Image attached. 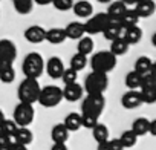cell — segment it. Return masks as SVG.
I'll list each match as a JSON object with an SVG mask.
<instances>
[{
    "instance_id": "cell-22",
    "label": "cell",
    "mask_w": 156,
    "mask_h": 150,
    "mask_svg": "<svg viewBox=\"0 0 156 150\" xmlns=\"http://www.w3.org/2000/svg\"><path fill=\"white\" fill-rule=\"evenodd\" d=\"M44 40H48L51 45H61L66 40V34L63 28H52L46 31Z\"/></svg>"
},
{
    "instance_id": "cell-8",
    "label": "cell",
    "mask_w": 156,
    "mask_h": 150,
    "mask_svg": "<svg viewBox=\"0 0 156 150\" xmlns=\"http://www.w3.org/2000/svg\"><path fill=\"white\" fill-rule=\"evenodd\" d=\"M16 58H17V48L14 41L8 38H2L0 40V69L12 66Z\"/></svg>"
},
{
    "instance_id": "cell-41",
    "label": "cell",
    "mask_w": 156,
    "mask_h": 150,
    "mask_svg": "<svg viewBox=\"0 0 156 150\" xmlns=\"http://www.w3.org/2000/svg\"><path fill=\"white\" fill-rule=\"evenodd\" d=\"M107 142H109L110 150H124V147H122V144L119 142L118 138H115V139H109Z\"/></svg>"
},
{
    "instance_id": "cell-18",
    "label": "cell",
    "mask_w": 156,
    "mask_h": 150,
    "mask_svg": "<svg viewBox=\"0 0 156 150\" xmlns=\"http://www.w3.org/2000/svg\"><path fill=\"white\" fill-rule=\"evenodd\" d=\"M51 138L54 141V144H66L67 138H69V132L67 129L63 126V123L55 124L51 130Z\"/></svg>"
},
{
    "instance_id": "cell-40",
    "label": "cell",
    "mask_w": 156,
    "mask_h": 150,
    "mask_svg": "<svg viewBox=\"0 0 156 150\" xmlns=\"http://www.w3.org/2000/svg\"><path fill=\"white\" fill-rule=\"evenodd\" d=\"M11 142H14L12 138H8L6 135H3L2 132H0V150H6V147H8Z\"/></svg>"
},
{
    "instance_id": "cell-31",
    "label": "cell",
    "mask_w": 156,
    "mask_h": 150,
    "mask_svg": "<svg viewBox=\"0 0 156 150\" xmlns=\"http://www.w3.org/2000/svg\"><path fill=\"white\" fill-rule=\"evenodd\" d=\"M12 5H14V9L22 16L29 14L32 11V8H34L32 0H12Z\"/></svg>"
},
{
    "instance_id": "cell-29",
    "label": "cell",
    "mask_w": 156,
    "mask_h": 150,
    "mask_svg": "<svg viewBox=\"0 0 156 150\" xmlns=\"http://www.w3.org/2000/svg\"><path fill=\"white\" fill-rule=\"evenodd\" d=\"M94 51V40L90 37H81L76 43V54H81V55H89Z\"/></svg>"
},
{
    "instance_id": "cell-12",
    "label": "cell",
    "mask_w": 156,
    "mask_h": 150,
    "mask_svg": "<svg viewBox=\"0 0 156 150\" xmlns=\"http://www.w3.org/2000/svg\"><path fill=\"white\" fill-rule=\"evenodd\" d=\"M156 6H154V2L153 0H139V2L135 3V8L133 11L138 14L139 19H147L150 16H153Z\"/></svg>"
},
{
    "instance_id": "cell-27",
    "label": "cell",
    "mask_w": 156,
    "mask_h": 150,
    "mask_svg": "<svg viewBox=\"0 0 156 150\" xmlns=\"http://www.w3.org/2000/svg\"><path fill=\"white\" fill-rule=\"evenodd\" d=\"M129 51V45L126 43V40L122 38V37H118L116 40H113L112 43H110V54L112 55H115V57H121V55H124L126 52Z\"/></svg>"
},
{
    "instance_id": "cell-48",
    "label": "cell",
    "mask_w": 156,
    "mask_h": 150,
    "mask_svg": "<svg viewBox=\"0 0 156 150\" xmlns=\"http://www.w3.org/2000/svg\"><path fill=\"white\" fill-rule=\"evenodd\" d=\"M5 120H6V118H5V113H3V110H2V109H0V124H2Z\"/></svg>"
},
{
    "instance_id": "cell-10",
    "label": "cell",
    "mask_w": 156,
    "mask_h": 150,
    "mask_svg": "<svg viewBox=\"0 0 156 150\" xmlns=\"http://www.w3.org/2000/svg\"><path fill=\"white\" fill-rule=\"evenodd\" d=\"M44 67H46L48 75H49L51 78H54V80L61 78V75H63V72H64V69H66L64 64H63V60L58 58V57H51V58L46 61Z\"/></svg>"
},
{
    "instance_id": "cell-25",
    "label": "cell",
    "mask_w": 156,
    "mask_h": 150,
    "mask_svg": "<svg viewBox=\"0 0 156 150\" xmlns=\"http://www.w3.org/2000/svg\"><path fill=\"white\" fill-rule=\"evenodd\" d=\"M142 37V29L139 26H133V28H129V29H124V35L122 38L126 40V43L130 46V45H136L139 43Z\"/></svg>"
},
{
    "instance_id": "cell-20",
    "label": "cell",
    "mask_w": 156,
    "mask_h": 150,
    "mask_svg": "<svg viewBox=\"0 0 156 150\" xmlns=\"http://www.w3.org/2000/svg\"><path fill=\"white\" fill-rule=\"evenodd\" d=\"M153 67H154V64H153V61L148 58V57H139L136 61H135V72H138L139 75H147V73H150L151 70H153Z\"/></svg>"
},
{
    "instance_id": "cell-7",
    "label": "cell",
    "mask_w": 156,
    "mask_h": 150,
    "mask_svg": "<svg viewBox=\"0 0 156 150\" xmlns=\"http://www.w3.org/2000/svg\"><path fill=\"white\" fill-rule=\"evenodd\" d=\"M35 116V110L32 104H26V103H19L14 109V123L19 127H28Z\"/></svg>"
},
{
    "instance_id": "cell-5",
    "label": "cell",
    "mask_w": 156,
    "mask_h": 150,
    "mask_svg": "<svg viewBox=\"0 0 156 150\" xmlns=\"http://www.w3.org/2000/svg\"><path fill=\"white\" fill-rule=\"evenodd\" d=\"M107 86H109L107 75L100 73V72H90L86 77V81H84V91H86L87 95H90V94L103 95L104 91L107 89Z\"/></svg>"
},
{
    "instance_id": "cell-24",
    "label": "cell",
    "mask_w": 156,
    "mask_h": 150,
    "mask_svg": "<svg viewBox=\"0 0 156 150\" xmlns=\"http://www.w3.org/2000/svg\"><path fill=\"white\" fill-rule=\"evenodd\" d=\"M63 126L67 129V132H76L78 129L81 127V115H80V113H75V112L69 113V115L64 118Z\"/></svg>"
},
{
    "instance_id": "cell-35",
    "label": "cell",
    "mask_w": 156,
    "mask_h": 150,
    "mask_svg": "<svg viewBox=\"0 0 156 150\" xmlns=\"http://www.w3.org/2000/svg\"><path fill=\"white\" fill-rule=\"evenodd\" d=\"M0 80L2 83H12L16 80V70L12 66H8V67H2L0 69Z\"/></svg>"
},
{
    "instance_id": "cell-37",
    "label": "cell",
    "mask_w": 156,
    "mask_h": 150,
    "mask_svg": "<svg viewBox=\"0 0 156 150\" xmlns=\"http://www.w3.org/2000/svg\"><path fill=\"white\" fill-rule=\"evenodd\" d=\"M76 78H78V72H75V70L70 69V67L64 69V72H63V75H61V80H63L64 86L76 83Z\"/></svg>"
},
{
    "instance_id": "cell-42",
    "label": "cell",
    "mask_w": 156,
    "mask_h": 150,
    "mask_svg": "<svg viewBox=\"0 0 156 150\" xmlns=\"http://www.w3.org/2000/svg\"><path fill=\"white\" fill-rule=\"evenodd\" d=\"M6 150H28V147L26 145H22V144H17V142H11L6 147Z\"/></svg>"
},
{
    "instance_id": "cell-13",
    "label": "cell",
    "mask_w": 156,
    "mask_h": 150,
    "mask_svg": "<svg viewBox=\"0 0 156 150\" xmlns=\"http://www.w3.org/2000/svg\"><path fill=\"white\" fill-rule=\"evenodd\" d=\"M44 35H46V29L41 28L40 25L29 26V28L25 31V38H26L29 43H34V45L44 41Z\"/></svg>"
},
{
    "instance_id": "cell-3",
    "label": "cell",
    "mask_w": 156,
    "mask_h": 150,
    "mask_svg": "<svg viewBox=\"0 0 156 150\" xmlns=\"http://www.w3.org/2000/svg\"><path fill=\"white\" fill-rule=\"evenodd\" d=\"M40 84L38 80H32V78H25L20 86H19V100L20 103H26V104H34L38 100V94H40Z\"/></svg>"
},
{
    "instance_id": "cell-34",
    "label": "cell",
    "mask_w": 156,
    "mask_h": 150,
    "mask_svg": "<svg viewBox=\"0 0 156 150\" xmlns=\"http://www.w3.org/2000/svg\"><path fill=\"white\" fill-rule=\"evenodd\" d=\"M19 126L12 121V120H5L2 124H0V132H2L3 135H6L8 138H12L17 132Z\"/></svg>"
},
{
    "instance_id": "cell-49",
    "label": "cell",
    "mask_w": 156,
    "mask_h": 150,
    "mask_svg": "<svg viewBox=\"0 0 156 150\" xmlns=\"http://www.w3.org/2000/svg\"><path fill=\"white\" fill-rule=\"evenodd\" d=\"M97 2H100V3H109V2H112V0H97Z\"/></svg>"
},
{
    "instance_id": "cell-23",
    "label": "cell",
    "mask_w": 156,
    "mask_h": 150,
    "mask_svg": "<svg viewBox=\"0 0 156 150\" xmlns=\"http://www.w3.org/2000/svg\"><path fill=\"white\" fill-rule=\"evenodd\" d=\"M127 11V6L124 5V3H121L119 0H116V2H113V3H110V6L107 8V17L110 19V20H118L119 22V19H121V16L124 14Z\"/></svg>"
},
{
    "instance_id": "cell-26",
    "label": "cell",
    "mask_w": 156,
    "mask_h": 150,
    "mask_svg": "<svg viewBox=\"0 0 156 150\" xmlns=\"http://www.w3.org/2000/svg\"><path fill=\"white\" fill-rule=\"evenodd\" d=\"M148 127H150V120H147V118H138V120L133 121L130 130L139 138V136H144V135L148 133Z\"/></svg>"
},
{
    "instance_id": "cell-15",
    "label": "cell",
    "mask_w": 156,
    "mask_h": 150,
    "mask_svg": "<svg viewBox=\"0 0 156 150\" xmlns=\"http://www.w3.org/2000/svg\"><path fill=\"white\" fill-rule=\"evenodd\" d=\"M121 104H122L124 109H129V110L139 107L142 104L141 97H139V91H129V92H126L122 95V98H121Z\"/></svg>"
},
{
    "instance_id": "cell-43",
    "label": "cell",
    "mask_w": 156,
    "mask_h": 150,
    "mask_svg": "<svg viewBox=\"0 0 156 150\" xmlns=\"http://www.w3.org/2000/svg\"><path fill=\"white\" fill-rule=\"evenodd\" d=\"M148 133L150 135H156V120H150V127H148Z\"/></svg>"
},
{
    "instance_id": "cell-16",
    "label": "cell",
    "mask_w": 156,
    "mask_h": 150,
    "mask_svg": "<svg viewBox=\"0 0 156 150\" xmlns=\"http://www.w3.org/2000/svg\"><path fill=\"white\" fill-rule=\"evenodd\" d=\"M64 34H66V38H70V40H80L81 37H84L86 31H84V23H80V22H70L66 28H64Z\"/></svg>"
},
{
    "instance_id": "cell-4",
    "label": "cell",
    "mask_w": 156,
    "mask_h": 150,
    "mask_svg": "<svg viewBox=\"0 0 156 150\" xmlns=\"http://www.w3.org/2000/svg\"><path fill=\"white\" fill-rule=\"evenodd\" d=\"M104 106H106L104 95H98V94L86 95L81 103V115H90V116L100 118V115L104 110Z\"/></svg>"
},
{
    "instance_id": "cell-44",
    "label": "cell",
    "mask_w": 156,
    "mask_h": 150,
    "mask_svg": "<svg viewBox=\"0 0 156 150\" xmlns=\"http://www.w3.org/2000/svg\"><path fill=\"white\" fill-rule=\"evenodd\" d=\"M51 150H69V148H67L66 144H54L51 147Z\"/></svg>"
},
{
    "instance_id": "cell-17",
    "label": "cell",
    "mask_w": 156,
    "mask_h": 150,
    "mask_svg": "<svg viewBox=\"0 0 156 150\" xmlns=\"http://www.w3.org/2000/svg\"><path fill=\"white\" fill-rule=\"evenodd\" d=\"M72 9H73L75 16L80 17V19H89L94 14V6H92L90 2H87V0H80V2L73 3Z\"/></svg>"
},
{
    "instance_id": "cell-30",
    "label": "cell",
    "mask_w": 156,
    "mask_h": 150,
    "mask_svg": "<svg viewBox=\"0 0 156 150\" xmlns=\"http://www.w3.org/2000/svg\"><path fill=\"white\" fill-rule=\"evenodd\" d=\"M142 83V75H139L135 70H130L126 75V86L129 88V91H136L138 88H141Z\"/></svg>"
},
{
    "instance_id": "cell-36",
    "label": "cell",
    "mask_w": 156,
    "mask_h": 150,
    "mask_svg": "<svg viewBox=\"0 0 156 150\" xmlns=\"http://www.w3.org/2000/svg\"><path fill=\"white\" fill-rule=\"evenodd\" d=\"M139 97H141L142 103L153 104L156 101V88H153V89H141L139 91Z\"/></svg>"
},
{
    "instance_id": "cell-46",
    "label": "cell",
    "mask_w": 156,
    "mask_h": 150,
    "mask_svg": "<svg viewBox=\"0 0 156 150\" xmlns=\"http://www.w3.org/2000/svg\"><path fill=\"white\" fill-rule=\"evenodd\" d=\"M97 150H110V147H109V142L106 141V142H101V144H98V148Z\"/></svg>"
},
{
    "instance_id": "cell-21",
    "label": "cell",
    "mask_w": 156,
    "mask_h": 150,
    "mask_svg": "<svg viewBox=\"0 0 156 150\" xmlns=\"http://www.w3.org/2000/svg\"><path fill=\"white\" fill-rule=\"evenodd\" d=\"M138 23H139V17H138V14L133 9H127L119 19V25H121L122 29H129V28L138 26Z\"/></svg>"
},
{
    "instance_id": "cell-14",
    "label": "cell",
    "mask_w": 156,
    "mask_h": 150,
    "mask_svg": "<svg viewBox=\"0 0 156 150\" xmlns=\"http://www.w3.org/2000/svg\"><path fill=\"white\" fill-rule=\"evenodd\" d=\"M122 31H124V29L121 28V25H119L118 20H110V19H109V23H107V26L104 28V31H103L101 34L104 35L106 40L113 41V40H116L118 37H122Z\"/></svg>"
},
{
    "instance_id": "cell-9",
    "label": "cell",
    "mask_w": 156,
    "mask_h": 150,
    "mask_svg": "<svg viewBox=\"0 0 156 150\" xmlns=\"http://www.w3.org/2000/svg\"><path fill=\"white\" fill-rule=\"evenodd\" d=\"M107 23H109L107 14L106 12H98V14L89 17V20L84 23V31H86V34L97 35V34H101L104 31Z\"/></svg>"
},
{
    "instance_id": "cell-6",
    "label": "cell",
    "mask_w": 156,
    "mask_h": 150,
    "mask_svg": "<svg viewBox=\"0 0 156 150\" xmlns=\"http://www.w3.org/2000/svg\"><path fill=\"white\" fill-rule=\"evenodd\" d=\"M61 100H63L61 89L58 86L49 84V86H44L40 89L37 103H40L43 107H55L61 103Z\"/></svg>"
},
{
    "instance_id": "cell-28",
    "label": "cell",
    "mask_w": 156,
    "mask_h": 150,
    "mask_svg": "<svg viewBox=\"0 0 156 150\" xmlns=\"http://www.w3.org/2000/svg\"><path fill=\"white\" fill-rule=\"evenodd\" d=\"M92 136H94V139H95L98 144L109 141V129H107V126L98 123V124L92 129Z\"/></svg>"
},
{
    "instance_id": "cell-1",
    "label": "cell",
    "mask_w": 156,
    "mask_h": 150,
    "mask_svg": "<svg viewBox=\"0 0 156 150\" xmlns=\"http://www.w3.org/2000/svg\"><path fill=\"white\" fill-rule=\"evenodd\" d=\"M22 70L25 73L26 78H32V80H37L40 75L43 73L44 70V60L43 57L38 54V52H31L25 57L23 60V66H22Z\"/></svg>"
},
{
    "instance_id": "cell-2",
    "label": "cell",
    "mask_w": 156,
    "mask_h": 150,
    "mask_svg": "<svg viewBox=\"0 0 156 150\" xmlns=\"http://www.w3.org/2000/svg\"><path fill=\"white\" fill-rule=\"evenodd\" d=\"M116 66V57L112 55L109 51H100L92 55L90 58V67L92 72H100V73H109L113 70Z\"/></svg>"
},
{
    "instance_id": "cell-45",
    "label": "cell",
    "mask_w": 156,
    "mask_h": 150,
    "mask_svg": "<svg viewBox=\"0 0 156 150\" xmlns=\"http://www.w3.org/2000/svg\"><path fill=\"white\" fill-rule=\"evenodd\" d=\"M34 3L40 5V6H46V5H51L52 3V0H32Z\"/></svg>"
},
{
    "instance_id": "cell-32",
    "label": "cell",
    "mask_w": 156,
    "mask_h": 150,
    "mask_svg": "<svg viewBox=\"0 0 156 150\" xmlns=\"http://www.w3.org/2000/svg\"><path fill=\"white\" fill-rule=\"evenodd\" d=\"M118 139H119V142L122 144L124 148H132V147L136 144L138 136H136L132 130H126V132H122V135H121Z\"/></svg>"
},
{
    "instance_id": "cell-38",
    "label": "cell",
    "mask_w": 156,
    "mask_h": 150,
    "mask_svg": "<svg viewBox=\"0 0 156 150\" xmlns=\"http://www.w3.org/2000/svg\"><path fill=\"white\" fill-rule=\"evenodd\" d=\"M52 5L58 11H69L73 6V0H52Z\"/></svg>"
},
{
    "instance_id": "cell-19",
    "label": "cell",
    "mask_w": 156,
    "mask_h": 150,
    "mask_svg": "<svg viewBox=\"0 0 156 150\" xmlns=\"http://www.w3.org/2000/svg\"><path fill=\"white\" fill-rule=\"evenodd\" d=\"M12 139H14V142L28 147V145L34 141V135H32V132H31L28 127H19L17 132H16V135L12 136Z\"/></svg>"
},
{
    "instance_id": "cell-50",
    "label": "cell",
    "mask_w": 156,
    "mask_h": 150,
    "mask_svg": "<svg viewBox=\"0 0 156 150\" xmlns=\"http://www.w3.org/2000/svg\"><path fill=\"white\" fill-rule=\"evenodd\" d=\"M135 2H139V0H135Z\"/></svg>"
},
{
    "instance_id": "cell-47",
    "label": "cell",
    "mask_w": 156,
    "mask_h": 150,
    "mask_svg": "<svg viewBox=\"0 0 156 150\" xmlns=\"http://www.w3.org/2000/svg\"><path fill=\"white\" fill-rule=\"evenodd\" d=\"M119 2H121V3H124L126 6H127V5H135V3H136L135 0H119Z\"/></svg>"
},
{
    "instance_id": "cell-11",
    "label": "cell",
    "mask_w": 156,
    "mask_h": 150,
    "mask_svg": "<svg viewBox=\"0 0 156 150\" xmlns=\"http://www.w3.org/2000/svg\"><path fill=\"white\" fill-rule=\"evenodd\" d=\"M61 94H63V100H66L69 103H75L78 100H81V97H83V86H80L78 83L67 84V86H64V89H61Z\"/></svg>"
},
{
    "instance_id": "cell-39",
    "label": "cell",
    "mask_w": 156,
    "mask_h": 150,
    "mask_svg": "<svg viewBox=\"0 0 156 150\" xmlns=\"http://www.w3.org/2000/svg\"><path fill=\"white\" fill-rule=\"evenodd\" d=\"M97 124H98V118L90 116V115H81V126H83V127L92 130Z\"/></svg>"
},
{
    "instance_id": "cell-33",
    "label": "cell",
    "mask_w": 156,
    "mask_h": 150,
    "mask_svg": "<svg viewBox=\"0 0 156 150\" xmlns=\"http://www.w3.org/2000/svg\"><path fill=\"white\" fill-rule=\"evenodd\" d=\"M87 64V58L81 54H75L72 58H70V69H73L75 72H80L86 67Z\"/></svg>"
}]
</instances>
